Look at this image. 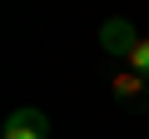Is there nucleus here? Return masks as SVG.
Masks as SVG:
<instances>
[{
  "label": "nucleus",
  "instance_id": "1",
  "mask_svg": "<svg viewBox=\"0 0 149 139\" xmlns=\"http://www.w3.org/2000/svg\"><path fill=\"white\" fill-rule=\"evenodd\" d=\"M0 139H50L45 109H10V119L0 124Z\"/></svg>",
  "mask_w": 149,
  "mask_h": 139
},
{
  "label": "nucleus",
  "instance_id": "2",
  "mask_svg": "<svg viewBox=\"0 0 149 139\" xmlns=\"http://www.w3.org/2000/svg\"><path fill=\"white\" fill-rule=\"evenodd\" d=\"M139 45V35H134V25L129 20H104L100 25V50L104 55H119V60H129V50Z\"/></svg>",
  "mask_w": 149,
  "mask_h": 139
},
{
  "label": "nucleus",
  "instance_id": "3",
  "mask_svg": "<svg viewBox=\"0 0 149 139\" xmlns=\"http://www.w3.org/2000/svg\"><path fill=\"white\" fill-rule=\"evenodd\" d=\"M144 90H149V80H139L134 70H119V75L109 80V95H114V99H124V104H139V99H144Z\"/></svg>",
  "mask_w": 149,
  "mask_h": 139
},
{
  "label": "nucleus",
  "instance_id": "4",
  "mask_svg": "<svg viewBox=\"0 0 149 139\" xmlns=\"http://www.w3.org/2000/svg\"><path fill=\"white\" fill-rule=\"evenodd\" d=\"M124 65L134 70V75H139V80H149V35H139V45L129 50V60H124Z\"/></svg>",
  "mask_w": 149,
  "mask_h": 139
}]
</instances>
